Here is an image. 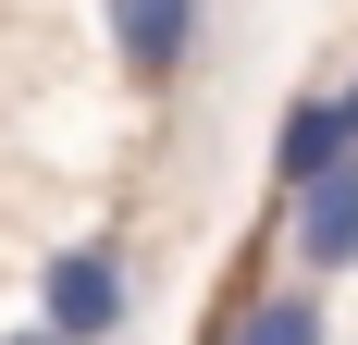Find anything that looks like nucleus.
Segmentation results:
<instances>
[{
	"instance_id": "nucleus-1",
	"label": "nucleus",
	"mask_w": 358,
	"mask_h": 345,
	"mask_svg": "<svg viewBox=\"0 0 358 345\" xmlns=\"http://www.w3.org/2000/svg\"><path fill=\"white\" fill-rule=\"evenodd\" d=\"M37 333H50V345H124V333H136V272H124L111 235L37 259Z\"/></svg>"
},
{
	"instance_id": "nucleus-2",
	"label": "nucleus",
	"mask_w": 358,
	"mask_h": 345,
	"mask_svg": "<svg viewBox=\"0 0 358 345\" xmlns=\"http://www.w3.org/2000/svg\"><path fill=\"white\" fill-rule=\"evenodd\" d=\"M111 13V62L136 99H185L210 62V0H99Z\"/></svg>"
},
{
	"instance_id": "nucleus-6",
	"label": "nucleus",
	"mask_w": 358,
	"mask_h": 345,
	"mask_svg": "<svg viewBox=\"0 0 358 345\" xmlns=\"http://www.w3.org/2000/svg\"><path fill=\"white\" fill-rule=\"evenodd\" d=\"M334 99H346V136H358V74H346V87H334Z\"/></svg>"
},
{
	"instance_id": "nucleus-7",
	"label": "nucleus",
	"mask_w": 358,
	"mask_h": 345,
	"mask_svg": "<svg viewBox=\"0 0 358 345\" xmlns=\"http://www.w3.org/2000/svg\"><path fill=\"white\" fill-rule=\"evenodd\" d=\"M0 345H50V333H37V321H25V333H0Z\"/></svg>"
},
{
	"instance_id": "nucleus-4",
	"label": "nucleus",
	"mask_w": 358,
	"mask_h": 345,
	"mask_svg": "<svg viewBox=\"0 0 358 345\" xmlns=\"http://www.w3.org/2000/svg\"><path fill=\"white\" fill-rule=\"evenodd\" d=\"M334 161H358V136H346V99H334V87H296V99H285V124H272V198L322 185Z\"/></svg>"
},
{
	"instance_id": "nucleus-5",
	"label": "nucleus",
	"mask_w": 358,
	"mask_h": 345,
	"mask_svg": "<svg viewBox=\"0 0 358 345\" xmlns=\"http://www.w3.org/2000/svg\"><path fill=\"white\" fill-rule=\"evenodd\" d=\"M222 345H334V309H322V284L296 272V284H272V296H235Z\"/></svg>"
},
{
	"instance_id": "nucleus-3",
	"label": "nucleus",
	"mask_w": 358,
	"mask_h": 345,
	"mask_svg": "<svg viewBox=\"0 0 358 345\" xmlns=\"http://www.w3.org/2000/svg\"><path fill=\"white\" fill-rule=\"evenodd\" d=\"M272 210H285V247H296L309 284L358 272V161H334L322 185H296V198H272Z\"/></svg>"
}]
</instances>
